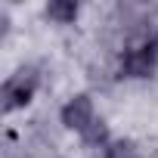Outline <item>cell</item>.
<instances>
[{"instance_id": "cell-1", "label": "cell", "mask_w": 158, "mask_h": 158, "mask_svg": "<svg viewBox=\"0 0 158 158\" xmlns=\"http://www.w3.org/2000/svg\"><path fill=\"white\" fill-rule=\"evenodd\" d=\"M158 68V40L152 34L136 37L121 56V77H149Z\"/></svg>"}, {"instance_id": "cell-2", "label": "cell", "mask_w": 158, "mask_h": 158, "mask_svg": "<svg viewBox=\"0 0 158 158\" xmlns=\"http://www.w3.org/2000/svg\"><path fill=\"white\" fill-rule=\"evenodd\" d=\"M40 87V74L37 68H19L16 74H10L3 81V90H0V99H3V112H16V109H25L34 93Z\"/></svg>"}, {"instance_id": "cell-3", "label": "cell", "mask_w": 158, "mask_h": 158, "mask_svg": "<svg viewBox=\"0 0 158 158\" xmlns=\"http://www.w3.org/2000/svg\"><path fill=\"white\" fill-rule=\"evenodd\" d=\"M62 124L68 127V130H74V133H90V127L96 124V112H93V99L87 96V93H77V96H71L65 106H62Z\"/></svg>"}, {"instance_id": "cell-4", "label": "cell", "mask_w": 158, "mask_h": 158, "mask_svg": "<svg viewBox=\"0 0 158 158\" xmlns=\"http://www.w3.org/2000/svg\"><path fill=\"white\" fill-rule=\"evenodd\" d=\"M47 19L59 22V25H68L77 19V3L74 0H53V3H47Z\"/></svg>"}, {"instance_id": "cell-5", "label": "cell", "mask_w": 158, "mask_h": 158, "mask_svg": "<svg viewBox=\"0 0 158 158\" xmlns=\"http://www.w3.org/2000/svg\"><path fill=\"white\" fill-rule=\"evenodd\" d=\"M22 158H59L53 143L44 139V136H31L25 146H22Z\"/></svg>"}, {"instance_id": "cell-6", "label": "cell", "mask_w": 158, "mask_h": 158, "mask_svg": "<svg viewBox=\"0 0 158 158\" xmlns=\"http://www.w3.org/2000/svg\"><path fill=\"white\" fill-rule=\"evenodd\" d=\"M102 158H139V149L133 139H109L102 149Z\"/></svg>"}]
</instances>
